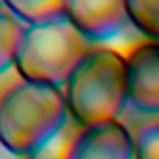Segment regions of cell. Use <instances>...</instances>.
<instances>
[{"label":"cell","instance_id":"7","mask_svg":"<svg viewBox=\"0 0 159 159\" xmlns=\"http://www.w3.org/2000/svg\"><path fill=\"white\" fill-rule=\"evenodd\" d=\"M4 6L23 26H39L66 19L64 0H10Z\"/></svg>","mask_w":159,"mask_h":159},{"label":"cell","instance_id":"12","mask_svg":"<svg viewBox=\"0 0 159 159\" xmlns=\"http://www.w3.org/2000/svg\"><path fill=\"white\" fill-rule=\"evenodd\" d=\"M2 6H4V2H0V8H2Z\"/></svg>","mask_w":159,"mask_h":159},{"label":"cell","instance_id":"2","mask_svg":"<svg viewBox=\"0 0 159 159\" xmlns=\"http://www.w3.org/2000/svg\"><path fill=\"white\" fill-rule=\"evenodd\" d=\"M69 120L79 127H94L118 118L129 105L127 67L120 51L96 45L77 64L62 86Z\"/></svg>","mask_w":159,"mask_h":159},{"label":"cell","instance_id":"10","mask_svg":"<svg viewBox=\"0 0 159 159\" xmlns=\"http://www.w3.org/2000/svg\"><path fill=\"white\" fill-rule=\"evenodd\" d=\"M79 129L81 127H79L75 122L69 120V124L64 127V131H60L51 142H47L39 152H36L28 159H67L71 144H73V139H75Z\"/></svg>","mask_w":159,"mask_h":159},{"label":"cell","instance_id":"8","mask_svg":"<svg viewBox=\"0 0 159 159\" xmlns=\"http://www.w3.org/2000/svg\"><path fill=\"white\" fill-rule=\"evenodd\" d=\"M129 23L148 39L159 43V0H125Z\"/></svg>","mask_w":159,"mask_h":159},{"label":"cell","instance_id":"5","mask_svg":"<svg viewBox=\"0 0 159 159\" xmlns=\"http://www.w3.org/2000/svg\"><path fill=\"white\" fill-rule=\"evenodd\" d=\"M66 19L92 45L118 36L129 23L122 0H64Z\"/></svg>","mask_w":159,"mask_h":159},{"label":"cell","instance_id":"4","mask_svg":"<svg viewBox=\"0 0 159 159\" xmlns=\"http://www.w3.org/2000/svg\"><path fill=\"white\" fill-rule=\"evenodd\" d=\"M129 105L144 114H159V43L137 41L124 52Z\"/></svg>","mask_w":159,"mask_h":159},{"label":"cell","instance_id":"11","mask_svg":"<svg viewBox=\"0 0 159 159\" xmlns=\"http://www.w3.org/2000/svg\"><path fill=\"white\" fill-rule=\"evenodd\" d=\"M135 159H159V122L140 125L133 133Z\"/></svg>","mask_w":159,"mask_h":159},{"label":"cell","instance_id":"9","mask_svg":"<svg viewBox=\"0 0 159 159\" xmlns=\"http://www.w3.org/2000/svg\"><path fill=\"white\" fill-rule=\"evenodd\" d=\"M23 25L6 10L0 8V75L8 73L15 66V51Z\"/></svg>","mask_w":159,"mask_h":159},{"label":"cell","instance_id":"3","mask_svg":"<svg viewBox=\"0 0 159 159\" xmlns=\"http://www.w3.org/2000/svg\"><path fill=\"white\" fill-rule=\"evenodd\" d=\"M92 47L96 45L86 41L67 19L39 26H23L13 69L21 81L62 88Z\"/></svg>","mask_w":159,"mask_h":159},{"label":"cell","instance_id":"6","mask_svg":"<svg viewBox=\"0 0 159 159\" xmlns=\"http://www.w3.org/2000/svg\"><path fill=\"white\" fill-rule=\"evenodd\" d=\"M67 159H135L133 133L122 122L81 127Z\"/></svg>","mask_w":159,"mask_h":159},{"label":"cell","instance_id":"1","mask_svg":"<svg viewBox=\"0 0 159 159\" xmlns=\"http://www.w3.org/2000/svg\"><path fill=\"white\" fill-rule=\"evenodd\" d=\"M69 124L64 90L52 84L15 81L0 92V146L28 159Z\"/></svg>","mask_w":159,"mask_h":159}]
</instances>
